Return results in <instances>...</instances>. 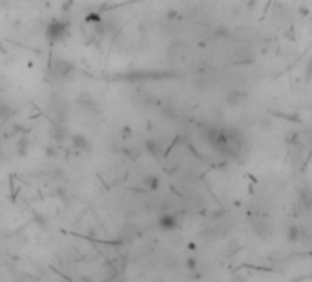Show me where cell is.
Here are the masks:
<instances>
[{"mask_svg": "<svg viewBox=\"0 0 312 282\" xmlns=\"http://www.w3.org/2000/svg\"><path fill=\"white\" fill-rule=\"evenodd\" d=\"M46 39L51 44H60L70 37V24L66 21H60V18H55V21L48 22L46 30H44Z\"/></svg>", "mask_w": 312, "mask_h": 282, "instance_id": "obj_1", "label": "cell"}, {"mask_svg": "<svg viewBox=\"0 0 312 282\" xmlns=\"http://www.w3.org/2000/svg\"><path fill=\"white\" fill-rule=\"evenodd\" d=\"M68 72H71V64L64 59H53L50 64V73L53 77H64Z\"/></svg>", "mask_w": 312, "mask_h": 282, "instance_id": "obj_2", "label": "cell"}, {"mask_svg": "<svg viewBox=\"0 0 312 282\" xmlns=\"http://www.w3.org/2000/svg\"><path fill=\"white\" fill-rule=\"evenodd\" d=\"M161 228H164V229L175 228V220L174 218H161Z\"/></svg>", "mask_w": 312, "mask_h": 282, "instance_id": "obj_3", "label": "cell"}]
</instances>
